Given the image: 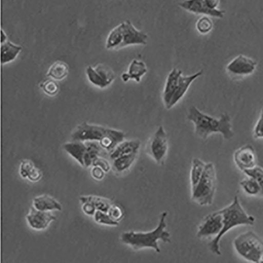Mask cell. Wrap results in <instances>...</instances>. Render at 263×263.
Segmentation results:
<instances>
[{
	"mask_svg": "<svg viewBox=\"0 0 263 263\" xmlns=\"http://www.w3.org/2000/svg\"><path fill=\"white\" fill-rule=\"evenodd\" d=\"M40 87L44 92L50 96H55L59 90L60 86L56 81L53 79L47 80L43 82L40 84Z\"/></svg>",
	"mask_w": 263,
	"mask_h": 263,
	"instance_id": "30",
	"label": "cell"
},
{
	"mask_svg": "<svg viewBox=\"0 0 263 263\" xmlns=\"http://www.w3.org/2000/svg\"><path fill=\"white\" fill-rule=\"evenodd\" d=\"M203 73V71L201 70L190 76L181 75L176 90H175L170 104L166 108L170 109L177 104L184 97L192 83L197 78L200 77Z\"/></svg>",
	"mask_w": 263,
	"mask_h": 263,
	"instance_id": "15",
	"label": "cell"
},
{
	"mask_svg": "<svg viewBox=\"0 0 263 263\" xmlns=\"http://www.w3.org/2000/svg\"><path fill=\"white\" fill-rule=\"evenodd\" d=\"M22 47L8 40L2 44L1 62L3 64H8L14 61L21 52Z\"/></svg>",
	"mask_w": 263,
	"mask_h": 263,
	"instance_id": "21",
	"label": "cell"
},
{
	"mask_svg": "<svg viewBox=\"0 0 263 263\" xmlns=\"http://www.w3.org/2000/svg\"><path fill=\"white\" fill-rule=\"evenodd\" d=\"M141 145V141L138 139L124 140L111 152L110 158L114 160L131 153H139Z\"/></svg>",
	"mask_w": 263,
	"mask_h": 263,
	"instance_id": "18",
	"label": "cell"
},
{
	"mask_svg": "<svg viewBox=\"0 0 263 263\" xmlns=\"http://www.w3.org/2000/svg\"><path fill=\"white\" fill-rule=\"evenodd\" d=\"M8 41V36L4 30H1V43L3 44Z\"/></svg>",
	"mask_w": 263,
	"mask_h": 263,
	"instance_id": "41",
	"label": "cell"
},
{
	"mask_svg": "<svg viewBox=\"0 0 263 263\" xmlns=\"http://www.w3.org/2000/svg\"><path fill=\"white\" fill-rule=\"evenodd\" d=\"M63 148L81 166H84V160L87 152L85 142L73 141L65 144Z\"/></svg>",
	"mask_w": 263,
	"mask_h": 263,
	"instance_id": "19",
	"label": "cell"
},
{
	"mask_svg": "<svg viewBox=\"0 0 263 263\" xmlns=\"http://www.w3.org/2000/svg\"><path fill=\"white\" fill-rule=\"evenodd\" d=\"M147 72V68L145 62L142 60L135 59L129 64L127 72H124L121 75V79L124 83L130 80L140 83Z\"/></svg>",
	"mask_w": 263,
	"mask_h": 263,
	"instance_id": "17",
	"label": "cell"
},
{
	"mask_svg": "<svg viewBox=\"0 0 263 263\" xmlns=\"http://www.w3.org/2000/svg\"><path fill=\"white\" fill-rule=\"evenodd\" d=\"M240 186L248 195L256 196L260 194L261 189L257 182L253 178L247 176L240 183Z\"/></svg>",
	"mask_w": 263,
	"mask_h": 263,
	"instance_id": "28",
	"label": "cell"
},
{
	"mask_svg": "<svg viewBox=\"0 0 263 263\" xmlns=\"http://www.w3.org/2000/svg\"><path fill=\"white\" fill-rule=\"evenodd\" d=\"M95 221L98 224L107 226L117 227L119 223L112 220L107 213L97 211L95 215Z\"/></svg>",
	"mask_w": 263,
	"mask_h": 263,
	"instance_id": "31",
	"label": "cell"
},
{
	"mask_svg": "<svg viewBox=\"0 0 263 263\" xmlns=\"http://www.w3.org/2000/svg\"><path fill=\"white\" fill-rule=\"evenodd\" d=\"M206 163L198 158H194L192 162L190 173L191 189L194 188L200 181L203 174Z\"/></svg>",
	"mask_w": 263,
	"mask_h": 263,
	"instance_id": "25",
	"label": "cell"
},
{
	"mask_svg": "<svg viewBox=\"0 0 263 263\" xmlns=\"http://www.w3.org/2000/svg\"><path fill=\"white\" fill-rule=\"evenodd\" d=\"M233 160L237 168L243 172L257 166L255 150L251 144L245 145L236 149L234 153Z\"/></svg>",
	"mask_w": 263,
	"mask_h": 263,
	"instance_id": "13",
	"label": "cell"
},
{
	"mask_svg": "<svg viewBox=\"0 0 263 263\" xmlns=\"http://www.w3.org/2000/svg\"><path fill=\"white\" fill-rule=\"evenodd\" d=\"M167 215V212H163L160 215L158 226L150 232L128 231L123 233L121 236L122 242L137 251L150 248L158 253H161L159 241L161 240L165 243L171 242V234L166 230Z\"/></svg>",
	"mask_w": 263,
	"mask_h": 263,
	"instance_id": "2",
	"label": "cell"
},
{
	"mask_svg": "<svg viewBox=\"0 0 263 263\" xmlns=\"http://www.w3.org/2000/svg\"><path fill=\"white\" fill-rule=\"evenodd\" d=\"M92 165L99 166L102 168L106 173L109 172L111 169L110 164L104 158L100 157L96 158L92 163Z\"/></svg>",
	"mask_w": 263,
	"mask_h": 263,
	"instance_id": "36",
	"label": "cell"
},
{
	"mask_svg": "<svg viewBox=\"0 0 263 263\" xmlns=\"http://www.w3.org/2000/svg\"><path fill=\"white\" fill-rule=\"evenodd\" d=\"M112 129L85 122L77 127L72 135V138L73 141H96L100 143L111 133Z\"/></svg>",
	"mask_w": 263,
	"mask_h": 263,
	"instance_id": "7",
	"label": "cell"
},
{
	"mask_svg": "<svg viewBox=\"0 0 263 263\" xmlns=\"http://www.w3.org/2000/svg\"><path fill=\"white\" fill-rule=\"evenodd\" d=\"M236 252L246 260L259 262L263 253V240L253 231L238 235L233 242Z\"/></svg>",
	"mask_w": 263,
	"mask_h": 263,
	"instance_id": "5",
	"label": "cell"
},
{
	"mask_svg": "<svg viewBox=\"0 0 263 263\" xmlns=\"http://www.w3.org/2000/svg\"><path fill=\"white\" fill-rule=\"evenodd\" d=\"M69 73V65L63 61H57L51 65L47 76L54 80L61 81L67 77Z\"/></svg>",
	"mask_w": 263,
	"mask_h": 263,
	"instance_id": "22",
	"label": "cell"
},
{
	"mask_svg": "<svg viewBox=\"0 0 263 263\" xmlns=\"http://www.w3.org/2000/svg\"><path fill=\"white\" fill-rule=\"evenodd\" d=\"M42 177V172L40 169L34 167L28 175V179L32 182L39 181Z\"/></svg>",
	"mask_w": 263,
	"mask_h": 263,
	"instance_id": "37",
	"label": "cell"
},
{
	"mask_svg": "<svg viewBox=\"0 0 263 263\" xmlns=\"http://www.w3.org/2000/svg\"><path fill=\"white\" fill-rule=\"evenodd\" d=\"M259 262L263 263V253H262V255L261 256Z\"/></svg>",
	"mask_w": 263,
	"mask_h": 263,
	"instance_id": "42",
	"label": "cell"
},
{
	"mask_svg": "<svg viewBox=\"0 0 263 263\" xmlns=\"http://www.w3.org/2000/svg\"><path fill=\"white\" fill-rule=\"evenodd\" d=\"M35 167L34 164L29 160L22 161L20 165V173L23 178H28V175Z\"/></svg>",
	"mask_w": 263,
	"mask_h": 263,
	"instance_id": "34",
	"label": "cell"
},
{
	"mask_svg": "<svg viewBox=\"0 0 263 263\" xmlns=\"http://www.w3.org/2000/svg\"><path fill=\"white\" fill-rule=\"evenodd\" d=\"M108 214L113 220L119 223L124 216V211L122 208L117 204L111 205L107 212Z\"/></svg>",
	"mask_w": 263,
	"mask_h": 263,
	"instance_id": "33",
	"label": "cell"
},
{
	"mask_svg": "<svg viewBox=\"0 0 263 263\" xmlns=\"http://www.w3.org/2000/svg\"><path fill=\"white\" fill-rule=\"evenodd\" d=\"M182 74V71L181 70L174 68L167 76L162 93L163 102L166 108L170 104L176 90L180 77Z\"/></svg>",
	"mask_w": 263,
	"mask_h": 263,
	"instance_id": "16",
	"label": "cell"
},
{
	"mask_svg": "<svg viewBox=\"0 0 263 263\" xmlns=\"http://www.w3.org/2000/svg\"><path fill=\"white\" fill-rule=\"evenodd\" d=\"M182 9L196 15H206L215 18L224 17L226 11L221 9L213 10L205 0H184L179 4Z\"/></svg>",
	"mask_w": 263,
	"mask_h": 263,
	"instance_id": "12",
	"label": "cell"
},
{
	"mask_svg": "<svg viewBox=\"0 0 263 263\" xmlns=\"http://www.w3.org/2000/svg\"><path fill=\"white\" fill-rule=\"evenodd\" d=\"M168 149V137L162 126H160L148 140L145 150L159 165H163Z\"/></svg>",
	"mask_w": 263,
	"mask_h": 263,
	"instance_id": "6",
	"label": "cell"
},
{
	"mask_svg": "<svg viewBox=\"0 0 263 263\" xmlns=\"http://www.w3.org/2000/svg\"><path fill=\"white\" fill-rule=\"evenodd\" d=\"M219 211L223 216V228L220 234L214 237L209 244L210 251L217 255H221L220 243L224 234L235 227L251 226L255 222V217L246 212L237 196L234 197L233 202L229 205Z\"/></svg>",
	"mask_w": 263,
	"mask_h": 263,
	"instance_id": "3",
	"label": "cell"
},
{
	"mask_svg": "<svg viewBox=\"0 0 263 263\" xmlns=\"http://www.w3.org/2000/svg\"><path fill=\"white\" fill-rule=\"evenodd\" d=\"M82 210L84 213L89 216L95 215L97 211L95 205L90 202H86L83 204Z\"/></svg>",
	"mask_w": 263,
	"mask_h": 263,
	"instance_id": "38",
	"label": "cell"
},
{
	"mask_svg": "<svg viewBox=\"0 0 263 263\" xmlns=\"http://www.w3.org/2000/svg\"><path fill=\"white\" fill-rule=\"evenodd\" d=\"M205 2L211 9L216 10L218 9L221 0H205Z\"/></svg>",
	"mask_w": 263,
	"mask_h": 263,
	"instance_id": "40",
	"label": "cell"
},
{
	"mask_svg": "<svg viewBox=\"0 0 263 263\" xmlns=\"http://www.w3.org/2000/svg\"><path fill=\"white\" fill-rule=\"evenodd\" d=\"M223 226V216L217 211L206 216L199 227L197 237L199 238L217 236L220 234Z\"/></svg>",
	"mask_w": 263,
	"mask_h": 263,
	"instance_id": "10",
	"label": "cell"
},
{
	"mask_svg": "<svg viewBox=\"0 0 263 263\" xmlns=\"http://www.w3.org/2000/svg\"><path fill=\"white\" fill-rule=\"evenodd\" d=\"M33 205L36 209L42 211H61L62 209V205L52 197L48 195L35 197L33 200Z\"/></svg>",
	"mask_w": 263,
	"mask_h": 263,
	"instance_id": "20",
	"label": "cell"
},
{
	"mask_svg": "<svg viewBox=\"0 0 263 263\" xmlns=\"http://www.w3.org/2000/svg\"><path fill=\"white\" fill-rule=\"evenodd\" d=\"M253 137L255 139H263V107L253 129Z\"/></svg>",
	"mask_w": 263,
	"mask_h": 263,
	"instance_id": "35",
	"label": "cell"
},
{
	"mask_svg": "<svg viewBox=\"0 0 263 263\" xmlns=\"http://www.w3.org/2000/svg\"><path fill=\"white\" fill-rule=\"evenodd\" d=\"M123 41V32L121 24L115 27L108 34L105 44L107 50H119Z\"/></svg>",
	"mask_w": 263,
	"mask_h": 263,
	"instance_id": "23",
	"label": "cell"
},
{
	"mask_svg": "<svg viewBox=\"0 0 263 263\" xmlns=\"http://www.w3.org/2000/svg\"><path fill=\"white\" fill-rule=\"evenodd\" d=\"M138 153H131L114 160V166L116 170L119 173H123L128 170L135 162Z\"/></svg>",
	"mask_w": 263,
	"mask_h": 263,
	"instance_id": "26",
	"label": "cell"
},
{
	"mask_svg": "<svg viewBox=\"0 0 263 263\" xmlns=\"http://www.w3.org/2000/svg\"><path fill=\"white\" fill-rule=\"evenodd\" d=\"M187 118L193 123L195 135L203 140L214 134H220L227 140L235 135L231 117L227 114L217 119L203 113L196 106H191L189 108Z\"/></svg>",
	"mask_w": 263,
	"mask_h": 263,
	"instance_id": "1",
	"label": "cell"
},
{
	"mask_svg": "<svg viewBox=\"0 0 263 263\" xmlns=\"http://www.w3.org/2000/svg\"><path fill=\"white\" fill-rule=\"evenodd\" d=\"M92 177L97 180H102L106 173L102 168L99 166H94L92 170Z\"/></svg>",
	"mask_w": 263,
	"mask_h": 263,
	"instance_id": "39",
	"label": "cell"
},
{
	"mask_svg": "<svg viewBox=\"0 0 263 263\" xmlns=\"http://www.w3.org/2000/svg\"><path fill=\"white\" fill-rule=\"evenodd\" d=\"M196 28L201 34L209 33L213 28V23L210 16L203 15L197 21Z\"/></svg>",
	"mask_w": 263,
	"mask_h": 263,
	"instance_id": "29",
	"label": "cell"
},
{
	"mask_svg": "<svg viewBox=\"0 0 263 263\" xmlns=\"http://www.w3.org/2000/svg\"><path fill=\"white\" fill-rule=\"evenodd\" d=\"M244 173L247 176L254 178L257 182L261 189L260 195L263 196V168L257 165L253 168L246 171Z\"/></svg>",
	"mask_w": 263,
	"mask_h": 263,
	"instance_id": "32",
	"label": "cell"
},
{
	"mask_svg": "<svg viewBox=\"0 0 263 263\" xmlns=\"http://www.w3.org/2000/svg\"><path fill=\"white\" fill-rule=\"evenodd\" d=\"M86 73L89 81L101 89L111 85L116 79V74L112 69L103 64H98L95 67L89 66Z\"/></svg>",
	"mask_w": 263,
	"mask_h": 263,
	"instance_id": "8",
	"label": "cell"
},
{
	"mask_svg": "<svg viewBox=\"0 0 263 263\" xmlns=\"http://www.w3.org/2000/svg\"><path fill=\"white\" fill-rule=\"evenodd\" d=\"M79 200L82 204L86 202L92 203L95 205L97 211L106 213H107L109 207L111 206L110 203L107 199L97 196H82L80 197Z\"/></svg>",
	"mask_w": 263,
	"mask_h": 263,
	"instance_id": "27",
	"label": "cell"
},
{
	"mask_svg": "<svg viewBox=\"0 0 263 263\" xmlns=\"http://www.w3.org/2000/svg\"><path fill=\"white\" fill-rule=\"evenodd\" d=\"M123 41L120 50L131 46H145L148 41V35L144 32L137 29L129 20L121 24Z\"/></svg>",
	"mask_w": 263,
	"mask_h": 263,
	"instance_id": "11",
	"label": "cell"
},
{
	"mask_svg": "<svg viewBox=\"0 0 263 263\" xmlns=\"http://www.w3.org/2000/svg\"><path fill=\"white\" fill-rule=\"evenodd\" d=\"M27 218L30 226L36 230L46 229L51 222L57 220L49 212L40 211L34 207L31 209Z\"/></svg>",
	"mask_w": 263,
	"mask_h": 263,
	"instance_id": "14",
	"label": "cell"
},
{
	"mask_svg": "<svg viewBox=\"0 0 263 263\" xmlns=\"http://www.w3.org/2000/svg\"><path fill=\"white\" fill-rule=\"evenodd\" d=\"M257 65L255 60L244 54H239L228 63L226 70L232 76L243 77L253 74Z\"/></svg>",
	"mask_w": 263,
	"mask_h": 263,
	"instance_id": "9",
	"label": "cell"
},
{
	"mask_svg": "<svg viewBox=\"0 0 263 263\" xmlns=\"http://www.w3.org/2000/svg\"><path fill=\"white\" fill-rule=\"evenodd\" d=\"M87 146V152L84 160L85 167H89L92 165L94 160L100 157L103 148L99 143L96 141H84Z\"/></svg>",
	"mask_w": 263,
	"mask_h": 263,
	"instance_id": "24",
	"label": "cell"
},
{
	"mask_svg": "<svg viewBox=\"0 0 263 263\" xmlns=\"http://www.w3.org/2000/svg\"><path fill=\"white\" fill-rule=\"evenodd\" d=\"M216 172L214 164L206 163L200 181L192 189V200L202 206L211 205L216 193Z\"/></svg>",
	"mask_w": 263,
	"mask_h": 263,
	"instance_id": "4",
	"label": "cell"
}]
</instances>
